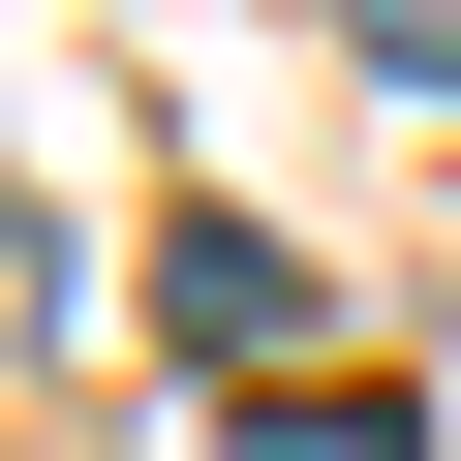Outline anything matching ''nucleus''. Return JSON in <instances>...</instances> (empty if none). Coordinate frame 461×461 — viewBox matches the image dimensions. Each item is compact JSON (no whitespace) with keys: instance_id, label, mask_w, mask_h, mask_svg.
Wrapping results in <instances>:
<instances>
[{"instance_id":"nucleus-3","label":"nucleus","mask_w":461,"mask_h":461,"mask_svg":"<svg viewBox=\"0 0 461 461\" xmlns=\"http://www.w3.org/2000/svg\"><path fill=\"white\" fill-rule=\"evenodd\" d=\"M0 339H62V247H32V215H0Z\"/></svg>"},{"instance_id":"nucleus-1","label":"nucleus","mask_w":461,"mask_h":461,"mask_svg":"<svg viewBox=\"0 0 461 461\" xmlns=\"http://www.w3.org/2000/svg\"><path fill=\"white\" fill-rule=\"evenodd\" d=\"M185 339H215V369H277V339H308V247H247V215H185Z\"/></svg>"},{"instance_id":"nucleus-2","label":"nucleus","mask_w":461,"mask_h":461,"mask_svg":"<svg viewBox=\"0 0 461 461\" xmlns=\"http://www.w3.org/2000/svg\"><path fill=\"white\" fill-rule=\"evenodd\" d=\"M339 32H369V93H461V0H339Z\"/></svg>"}]
</instances>
